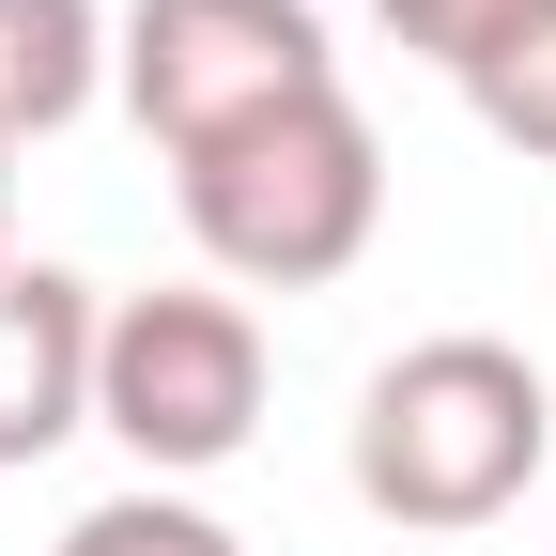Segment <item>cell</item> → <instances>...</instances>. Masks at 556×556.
<instances>
[{
  "instance_id": "5",
  "label": "cell",
  "mask_w": 556,
  "mask_h": 556,
  "mask_svg": "<svg viewBox=\"0 0 556 556\" xmlns=\"http://www.w3.org/2000/svg\"><path fill=\"white\" fill-rule=\"evenodd\" d=\"M93 278L62 263H0V479L47 464L62 433H93Z\"/></svg>"
},
{
  "instance_id": "6",
  "label": "cell",
  "mask_w": 556,
  "mask_h": 556,
  "mask_svg": "<svg viewBox=\"0 0 556 556\" xmlns=\"http://www.w3.org/2000/svg\"><path fill=\"white\" fill-rule=\"evenodd\" d=\"M109 93V16L93 0H0V139H62Z\"/></svg>"
},
{
  "instance_id": "2",
  "label": "cell",
  "mask_w": 556,
  "mask_h": 556,
  "mask_svg": "<svg viewBox=\"0 0 556 556\" xmlns=\"http://www.w3.org/2000/svg\"><path fill=\"white\" fill-rule=\"evenodd\" d=\"M186 232L201 263L232 278V294H325V278H356L371 232H387V139L356 93H309L278 109L248 139H217V155H186Z\"/></svg>"
},
{
  "instance_id": "9",
  "label": "cell",
  "mask_w": 556,
  "mask_h": 556,
  "mask_svg": "<svg viewBox=\"0 0 556 556\" xmlns=\"http://www.w3.org/2000/svg\"><path fill=\"white\" fill-rule=\"evenodd\" d=\"M371 16H387V47H417V62H433V78H464V62L526 16V0H371Z\"/></svg>"
},
{
  "instance_id": "10",
  "label": "cell",
  "mask_w": 556,
  "mask_h": 556,
  "mask_svg": "<svg viewBox=\"0 0 556 556\" xmlns=\"http://www.w3.org/2000/svg\"><path fill=\"white\" fill-rule=\"evenodd\" d=\"M0 263H16V139H0Z\"/></svg>"
},
{
  "instance_id": "4",
  "label": "cell",
  "mask_w": 556,
  "mask_h": 556,
  "mask_svg": "<svg viewBox=\"0 0 556 556\" xmlns=\"http://www.w3.org/2000/svg\"><path fill=\"white\" fill-rule=\"evenodd\" d=\"M93 433H124L139 479L232 464L263 433V325H248V294H201V278L109 294V325H93Z\"/></svg>"
},
{
  "instance_id": "3",
  "label": "cell",
  "mask_w": 556,
  "mask_h": 556,
  "mask_svg": "<svg viewBox=\"0 0 556 556\" xmlns=\"http://www.w3.org/2000/svg\"><path fill=\"white\" fill-rule=\"evenodd\" d=\"M109 93H124V124L186 170V155H217V139L340 93V47H325L309 0H124Z\"/></svg>"
},
{
  "instance_id": "1",
  "label": "cell",
  "mask_w": 556,
  "mask_h": 556,
  "mask_svg": "<svg viewBox=\"0 0 556 556\" xmlns=\"http://www.w3.org/2000/svg\"><path fill=\"white\" fill-rule=\"evenodd\" d=\"M340 464H356V510L402 526V541H464L526 510V479L556 464V387L510 356V340H402V356L356 387V433H340Z\"/></svg>"
},
{
  "instance_id": "7",
  "label": "cell",
  "mask_w": 556,
  "mask_h": 556,
  "mask_svg": "<svg viewBox=\"0 0 556 556\" xmlns=\"http://www.w3.org/2000/svg\"><path fill=\"white\" fill-rule=\"evenodd\" d=\"M448 93H464L479 124H495L510 155H541V170H556V0H526V16H510L495 47H479Z\"/></svg>"
},
{
  "instance_id": "8",
  "label": "cell",
  "mask_w": 556,
  "mask_h": 556,
  "mask_svg": "<svg viewBox=\"0 0 556 556\" xmlns=\"http://www.w3.org/2000/svg\"><path fill=\"white\" fill-rule=\"evenodd\" d=\"M47 556H248L201 495H170V479H139V495H109V510H78Z\"/></svg>"
}]
</instances>
